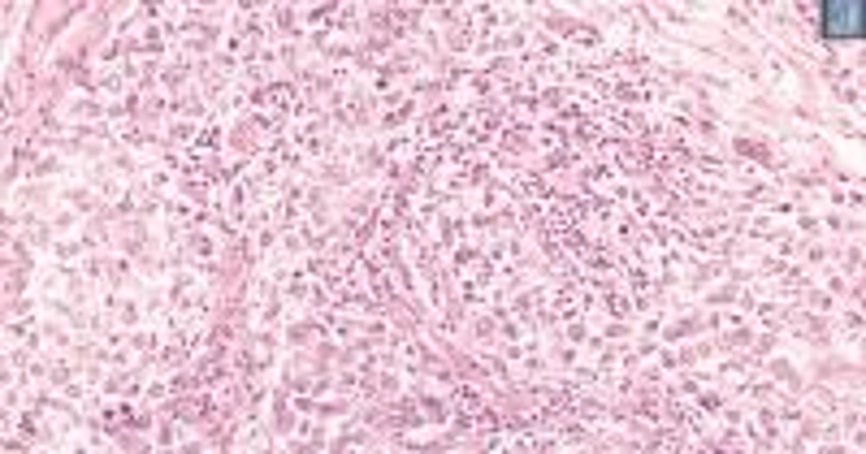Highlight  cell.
<instances>
[{"instance_id": "obj_1", "label": "cell", "mask_w": 866, "mask_h": 454, "mask_svg": "<svg viewBox=\"0 0 866 454\" xmlns=\"http://www.w3.org/2000/svg\"><path fill=\"white\" fill-rule=\"evenodd\" d=\"M863 0H828L823 4V35L828 39H863Z\"/></svg>"}]
</instances>
